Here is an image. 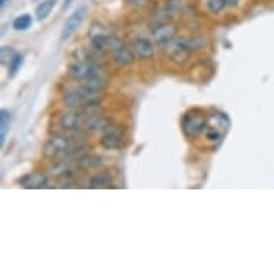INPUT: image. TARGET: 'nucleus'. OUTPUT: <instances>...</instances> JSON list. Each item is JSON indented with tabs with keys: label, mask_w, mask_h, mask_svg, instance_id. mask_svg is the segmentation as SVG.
Instances as JSON below:
<instances>
[{
	"label": "nucleus",
	"mask_w": 274,
	"mask_h": 274,
	"mask_svg": "<svg viewBox=\"0 0 274 274\" xmlns=\"http://www.w3.org/2000/svg\"><path fill=\"white\" fill-rule=\"evenodd\" d=\"M99 91H92V89H88L81 85L79 89L72 92H67L66 95H63L62 98V102L66 108L71 109H82L85 108L86 105H89L92 102H96L99 100Z\"/></svg>",
	"instance_id": "1"
},
{
	"label": "nucleus",
	"mask_w": 274,
	"mask_h": 274,
	"mask_svg": "<svg viewBox=\"0 0 274 274\" xmlns=\"http://www.w3.org/2000/svg\"><path fill=\"white\" fill-rule=\"evenodd\" d=\"M69 75L82 82L85 79H89V78H93L96 75H102V71L93 62V59H81V60L74 62L69 66Z\"/></svg>",
	"instance_id": "2"
},
{
	"label": "nucleus",
	"mask_w": 274,
	"mask_h": 274,
	"mask_svg": "<svg viewBox=\"0 0 274 274\" xmlns=\"http://www.w3.org/2000/svg\"><path fill=\"white\" fill-rule=\"evenodd\" d=\"M88 115H85L81 109H75L66 112L59 118V124L62 126V129H65L66 132H74V131H83V126L86 122Z\"/></svg>",
	"instance_id": "3"
},
{
	"label": "nucleus",
	"mask_w": 274,
	"mask_h": 274,
	"mask_svg": "<svg viewBox=\"0 0 274 274\" xmlns=\"http://www.w3.org/2000/svg\"><path fill=\"white\" fill-rule=\"evenodd\" d=\"M85 16H86V8H79L67 17L65 25L62 27V32H60L62 41H67L72 35L75 33L76 30L79 29V26L82 25Z\"/></svg>",
	"instance_id": "4"
},
{
	"label": "nucleus",
	"mask_w": 274,
	"mask_h": 274,
	"mask_svg": "<svg viewBox=\"0 0 274 274\" xmlns=\"http://www.w3.org/2000/svg\"><path fill=\"white\" fill-rule=\"evenodd\" d=\"M100 145L105 150H119L122 147V131L118 126L109 125L100 138Z\"/></svg>",
	"instance_id": "5"
},
{
	"label": "nucleus",
	"mask_w": 274,
	"mask_h": 274,
	"mask_svg": "<svg viewBox=\"0 0 274 274\" xmlns=\"http://www.w3.org/2000/svg\"><path fill=\"white\" fill-rule=\"evenodd\" d=\"M206 128V118L202 115H187L183 121V129L188 136H197Z\"/></svg>",
	"instance_id": "6"
},
{
	"label": "nucleus",
	"mask_w": 274,
	"mask_h": 274,
	"mask_svg": "<svg viewBox=\"0 0 274 274\" xmlns=\"http://www.w3.org/2000/svg\"><path fill=\"white\" fill-rule=\"evenodd\" d=\"M111 125L107 117H100L99 114L96 115H91V117L86 118V122L83 126V131H88V132H98V131H105Z\"/></svg>",
	"instance_id": "7"
},
{
	"label": "nucleus",
	"mask_w": 274,
	"mask_h": 274,
	"mask_svg": "<svg viewBox=\"0 0 274 274\" xmlns=\"http://www.w3.org/2000/svg\"><path fill=\"white\" fill-rule=\"evenodd\" d=\"M177 35V27L174 25H161L158 26L157 29L154 30V39L159 43V45H165L174 39V36Z\"/></svg>",
	"instance_id": "8"
},
{
	"label": "nucleus",
	"mask_w": 274,
	"mask_h": 274,
	"mask_svg": "<svg viewBox=\"0 0 274 274\" xmlns=\"http://www.w3.org/2000/svg\"><path fill=\"white\" fill-rule=\"evenodd\" d=\"M19 183L25 188H42V187H46L48 177L43 173H35V174L25 175L23 178L19 180Z\"/></svg>",
	"instance_id": "9"
},
{
	"label": "nucleus",
	"mask_w": 274,
	"mask_h": 274,
	"mask_svg": "<svg viewBox=\"0 0 274 274\" xmlns=\"http://www.w3.org/2000/svg\"><path fill=\"white\" fill-rule=\"evenodd\" d=\"M135 50L138 56L142 59H152L154 58V45L151 43L150 39L147 38H140L135 43Z\"/></svg>",
	"instance_id": "10"
},
{
	"label": "nucleus",
	"mask_w": 274,
	"mask_h": 274,
	"mask_svg": "<svg viewBox=\"0 0 274 274\" xmlns=\"http://www.w3.org/2000/svg\"><path fill=\"white\" fill-rule=\"evenodd\" d=\"M112 56H114V60L117 63H119V65H122V66L131 65V63L135 62V55L129 49H126V48H121L115 53H112Z\"/></svg>",
	"instance_id": "11"
},
{
	"label": "nucleus",
	"mask_w": 274,
	"mask_h": 274,
	"mask_svg": "<svg viewBox=\"0 0 274 274\" xmlns=\"http://www.w3.org/2000/svg\"><path fill=\"white\" fill-rule=\"evenodd\" d=\"M112 183V177L108 173H100V174L92 175L89 178V185L92 188H104L108 187Z\"/></svg>",
	"instance_id": "12"
},
{
	"label": "nucleus",
	"mask_w": 274,
	"mask_h": 274,
	"mask_svg": "<svg viewBox=\"0 0 274 274\" xmlns=\"http://www.w3.org/2000/svg\"><path fill=\"white\" fill-rule=\"evenodd\" d=\"M76 162L81 168H99L104 165V159L96 155H83Z\"/></svg>",
	"instance_id": "13"
},
{
	"label": "nucleus",
	"mask_w": 274,
	"mask_h": 274,
	"mask_svg": "<svg viewBox=\"0 0 274 274\" xmlns=\"http://www.w3.org/2000/svg\"><path fill=\"white\" fill-rule=\"evenodd\" d=\"M178 43L183 46L184 49L192 52V50L201 49L206 45V41L201 39V38H191V39H178Z\"/></svg>",
	"instance_id": "14"
},
{
	"label": "nucleus",
	"mask_w": 274,
	"mask_h": 274,
	"mask_svg": "<svg viewBox=\"0 0 274 274\" xmlns=\"http://www.w3.org/2000/svg\"><path fill=\"white\" fill-rule=\"evenodd\" d=\"M53 6H55V0H45V2H42L41 5L38 6V9H36V17H38V20L42 22V20H45L46 17L49 16Z\"/></svg>",
	"instance_id": "15"
},
{
	"label": "nucleus",
	"mask_w": 274,
	"mask_h": 274,
	"mask_svg": "<svg viewBox=\"0 0 274 274\" xmlns=\"http://www.w3.org/2000/svg\"><path fill=\"white\" fill-rule=\"evenodd\" d=\"M10 125V114L6 109H2L0 112V144L3 145V142L6 140V132Z\"/></svg>",
	"instance_id": "16"
},
{
	"label": "nucleus",
	"mask_w": 274,
	"mask_h": 274,
	"mask_svg": "<svg viewBox=\"0 0 274 274\" xmlns=\"http://www.w3.org/2000/svg\"><path fill=\"white\" fill-rule=\"evenodd\" d=\"M32 16L30 15H22V16H19L15 19V22H13V27L16 29V30H26V29H29L30 26H32Z\"/></svg>",
	"instance_id": "17"
},
{
	"label": "nucleus",
	"mask_w": 274,
	"mask_h": 274,
	"mask_svg": "<svg viewBox=\"0 0 274 274\" xmlns=\"http://www.w3.org/2000/svg\"><path fill=\"white\" fill-rule=\"evenodd\" d=\"M22 63H23V56L20 55V53H16L13 58H12V60L9 62V71H10V75L13 76L15 74H16L17 71L20 69V66H22Z\"/></svg>",
	"instance_id": "18"
},
{
	"label": "nucleus",
	"mask_w": 274,
	"mask_h": 274,
	"mask_svg": "<svg viewBox=\"0 0 274 274\" xmlns=\"http://www.w3.org/2000/svg\"><path fill=\"white\" fill-rule=\"evenodd\" d=\"M225 6H227V2H225V0H208L207 2L208 10L213 12V13H220Z\"/></svg>",
	"instance_id": "19"
},
{
	"label": "nucleus",
	"mask_w": 274,
	"mask_h": 274,
	"mask_svg": "<svg viewBox=\"0 0 274 274\" xmlns=\"http://www.w3.org/2000/svg\"><path fill=\"white\" fill-rule=\"evenodd\" d=\"M15 55H16V52L12 49L10 46H3L2 50H0V59H2V63H3V65H5V63H9Z\"/></svg>",
	"instance_id": "20"
},
{
	"label": "nucleus",
	"mask_w": 274,
	"mask_h": 274,
	"mask_svg": "<svg viewBox=\"0 0 274 274\" xmlns=\"http://www.w3.org/2000/svg\"><path fill=\"white\" fill-rule=\"evenodd\" d=\"M180 5H181V0H168L166 10H168V12H175V10H178Z\"/></svg>",
	"instance_id": "21"
},
{
	"label": "nucleus",
	"mask_w": 274,
	"mask_h": 274,
	"mask_svg": "<svg viewBox=\"0 0 274 274\" xmlns=\"http://www.w3.org/2000/svg\"><path fill=\"white\" fill-rule=\"evenodd\" d=\"M225 2H227V6H231V8L238 5V0H225Z\"/></svg>",
	"instance_id": "22"
},
{
	"label": "nucleus",
	"mask_w": 274,
	"mask_h": 274,
	"mask_svg": "<svg viewBox=\"0 0 274 274\" xmlns=\"http://www.w3.org/2000/svg\"><path fill=\"white\" fill-rule=\"evenodd\" d=\"M131 2H132L133 5H138V6H141V5H145L148 0H131Z\"/></svg>",
	"instance_id": "23"
},
{
	"label": "nucleus",
	"mask_w": 274,
	"mask_h": 274,
	"mask_svg": "<svg viewBox=\"0 0 274 274\" xmlns=\"http://www.w3.org/2000/svg\"><path fill=\"white\" fill-rule=\"evenodd\" d=\"M74 0H65V3H63V9H67L71 6V3H72Z\"/></svg>",
	"instance_id": "24"
},
{
	"label": "nucleus",
	"mask_w": 274,
	"mask_h": 274,
	"mask_svg": "<svg viewBox=\"0 0 274 274\" xmlns=\"http://www.w3.org/2000/svg\"><path fill=\"white\" fill-rule=\"evenodd\" d=\"M6 2H9V0H0V5H2V6H5V5H6Z\"/></svg>",
	"instance_id": "25"
},
{
	"label": "nucleus",
	"mask_w": 274,
	"mask_h": 274,
	"mask_svg": "<svg viewBox=\"0 0 274 274\" xmlns=\"http://www.w3.org/2000/svg\"><path fill=\"white\" fill-rule=\"evenodd\" d=\"M35 2H41V0H35Z\"/></svg>",
	"instance_id": "26"
}]
</instances>
